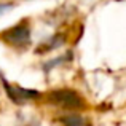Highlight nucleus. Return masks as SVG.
I'll use <instances>...</instances> for the list:
<instances>
[{
	"label": "nucleus",
	"mask_w": 126,
	"mask_h": 126,
	"mask_svg": "<svg viewBox=\"0 0 126 126\" xmlns=\"http://www.w3.org/2000/svg\"><path fill=\"white\" fill-rule=\"evenodd\" d=\"M31 35H32V32H31L29 22L21 21L16 26H13V27L5 29L3 32H0V40L16 49H26L31 45V40H32Z\"/></svg>",
	"instance_id": "2"
},
{
	"label": "nucleus",
	"mask_w": 126,
	"mask_h": 126,
	"mask_svg": "<svg viewBox=\"0 0 126 126\" xmlns=\"http://www.w3.org/2000/svg\"><path fill=\"white\" fill-rule=\"evenodd\" d=\"M61 121H62L64 126H91L89 121L86 120L85 117H81V115H78V113L65 115V117L61 118Z\"/></svg>",
	"instance_id": "4"
},
{
	"label": "nucleus",
	"mask_w": 126,
	"mask_h": 126,
	"mask_svg": "<svg viewBox=\"0 0 126 126\" xmlns=\"http://www.w3.org/2000/svg\"><path fill=\"white\" fill-rule=\"evenodd\" d=\"M49 104L56 105L58 109L62 110H70V112H77L85 109V99L78 94L75 89H69V88H62V89H53L48 93L46 96Z\"/></svg>",
	"instance_id": "1"
},
{
	"label": "nucleus",
	"mask_w": 126,
	"mask_h": 126,
	"mask_svg": "<svg viewBox=\"0 0 126 126\" xmlns=\"http://www.w3.org/2000/svg\"><path fill=\"white\" fill-rule=\"evenodd\" d=\"M2 78V85H3V89H5L6 96L11 99V102L18 105H22V104H27L31 101H37V99L42 97V93L40 91H35V89H29V88H22V86H18V85H13V83H8L3 77Z\"/></svg>",
	"instance_id": "3"
},
{
	"label": "nucleus",
	"mask_w": 126,
	"mask_h": 126,
	"mask_svg": "<svg viewBox=\"0 0 126 126\" xmlns=\"http://www.w3.org/2000/svg\"><path fill=\"white\" fill-rule=\"evenodd\" d=\"M11 8H13L11 3H0V16H2L3 13H6L8 10H11Z\"/></svg>",
	"instance_id": "5"
}]
</instances>
